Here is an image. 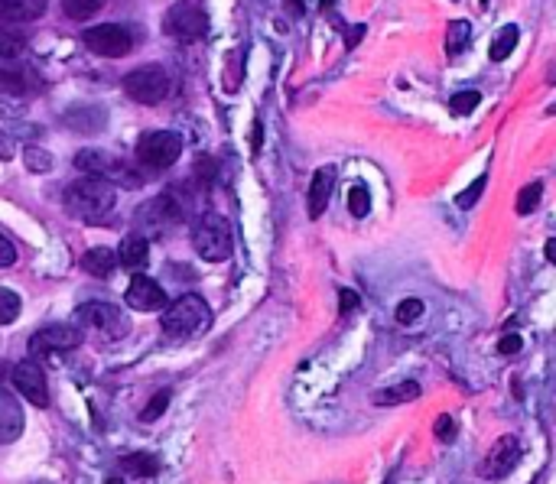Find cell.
<instances>
[{"label":"cell","instance_id":"6da1fadb","mask_svg":"<svg viewBox=\"0 0 556 484\" xmlns=\"http://www.w3.org/2000/svg\"><path fill=\"white\" fill-rule=\"evenodd\" d=\"M114 189L118 186L108 179L85 176L66 189V208L72 215H79L82 221H101L114 208V202H118V192Z\"/></svg>","mask_w":556,"mask_h":484},{"label":"cell","instance_id":"7a4b0ae2","mask_svg":"<svg viewBox=\"0 0 556 484\" xmlns=\"http://www.w3.org/2000/svg\"><path fill=\"white\" fill-rule=\"evenodd\" d=\"M209 322H212V309L196 293L179 296L176 303L163 309V332L170 338H196L209 329Z\"/></svg>","mask_w":556,"mask_h":484},{"label":"cell","instance_id":"3957f363","mask_svg":"<svg viewBox=\"0 0 556 484\" xmlns=\"http://www.w3.org/2000/svg\"><path fill=\"white\" fill-rule=\"evenodd\" d=\"M75 166H79L85 176L108 179V182H114V186H131V189H137L140 182H144V176H140L131 163H124L121 156H114L108 150H95V147L79 150V153H75Z\"/></svg>","mask_w":556,"mask_h":484},{"label":"cell","instance_id":"277c9868","mask_svg":"<svg viewBox=\"0 0 556 484\" xmlns=\"http://www.w3.org/2000/svg\"><path fill=\"white\" fill-rule=\"evenodd\" d=\"M192 247H196V254L202 260H209V264H218V260H228L231 257V225L215 212H205L196 228H192Z\"/></svg>","mask_w":556,"mask_h":484},{"label":"cell","instance_id":"5b68a950","mask_svg":"<svg viewBox=\"0 0 556 484\" xmlns=\"http://www.w3.org/2000/svg\"><path fill=\"white\" fill-rule=\"evenodd\" d=\"M179 153H183V140L173 130H150V134L140 137L137 143V160L140 166L153 169V173H163V169H170Z\"/></svg>","mask_w":556,"mask_h":484},{"label":"cell","instance_id":"8992f818","mask_svg":"<svg viewBox=\"0 0 556 484\" xmlns=\"http://www.w3.org/2000/svg\"><path fill=\"white\" fill-rule=\"evenodd\" d=\"M163 30L170 33L173 39H179V43H196V39H202L205 33H209V17H205L202 7L183 0V4H173L170 10H166Z\"/></svg>","mask_w":556,"mask_h":484},{"label":"cell","instance_id":"52a82bcc","mask_svg":"<svg viewBox=\"0 0 556 484\" xmlns=\"http://www.w3.org/2000/svg\"><path fill=\"white\" fill-rule=\"evenodd\" d=\"M75 322L85 325V329H95L98 335L111 338V342H118V338L127 335V329H131V322H127V316L111 303H85L75 309Z\"/></svg>","mask_w":556,"mask_h":484},{"label":"cell","instance_id":"ba28073f","mask_svg":"<svg viewBox=\"0 0 556 484\" xmlns=\"http://www.w3.org/2000/svg\"><path fill=\"white\" fill-rule=\"evenodd\" d=\"M124 91L137 104H160L170 95V75L160 65H140V69H134L124 78Z\"/></svg>","mask_w":556,"mask_h":484},{"label":"cell","instance_id":"9c48e42d","mask_svg":"<svg viewBox=\"0 0 556 484\" xmlns=\"http://www.w3.org/2000/svg\"><path fill=\"white\" fill-rule=\"evenodd\" d=\"M85 46L95 52V56H108V59H118V56H127L134 46L131 33L124 30L118 23H101V26H92V30L82 33Z\"/></svg>","mask_w":556,"mask_h":484},{"label":"cell","instance_id":"30bf717a","mask_svg":"<svg viewBox=\"0 0 556 484\" xmlns=\"http://www.w3.org/2000/svg\"><path fill=\"white\" fill-rule=\"evenodd\" d=\"M517 462H521V442H517L514 436H501L495 446L488 449L482 468H478V478L501 481V478H508L514 472Z\"/></svg>","mask_w":556,"mask_h":484},{"label":"cell","instance_id":"8fae6325","mask_svg":"<svg viewBox=\"0 0 556 484\" xmlns=\"http://www.w3.org/2000/svg\"><path fill=\"white\" fill-rule=\"evenodd\" d=\"M10 381H14L17 394L23 400H30L33 407H49V384H46V374H43L40 361L36 358L20 361L14 368V374H10Z\"/></svg>","mask_w":556,"mask_h":484},{"label":"cell","instance_id":"7c38bea8","mask_svg":"<svg viewBox=\"0 0 556 484\" xmlns=\"http://www.w3.org/2000/svg\"><path fill=\"white\" fill-rule=\"evenodd\" d=\"M179 221H183V205H179L170 192L157 195V199L147 202L144 208H140V215H137V225L144 231H153V234L170 231L173 225H179Z\"/></svg>","mask_w":556,"mask_h":484},{"label":"cell","instance_id":"4fadbf2b","mask_svg":"<svg viewBox=\"0 0 556 484\" xmlns=\"http://www.w3.org/2000/svg\"><path fill=\"white\" fill-rule=\"evenodd\" d=\"M82 345V329L79 322L75 325H46L33 338H30V355L33 358H46L49 351H72Z\"/></svg>","mask_w":556,"mask_h":484},{"label":"cell","instance_id":"5bb4252c","mask_svg":"<svg viewBox=\"0 0 556 484\" xmlns=\"http://www.w3.org/2000/svg\"><path fill=\"white\" fill-rule=\"evenodd\" d=\"M124 299H127V306L137 309V312H160V309L170 306L163 286L157 280H150V277H140V273L131 280V286H127Z\"/></svg>","mask_w":556,"mask_h":484},{"label":"cell","instance_id":"9a60e30c","mask_svg":"<svg viewBox=\"0 0 556 484\" xmlns=\"http://www.w3.org/2000/svg\"><path fill=\"white\" fill-rule=\"evenodd\" d=\"M27 429V416H23L20 400L10 394V390L0 387V446H10L17 442Z\"/></svg>","mask_w":556,"mask_h":484},{"label":"cell","instance_id":"2e32d148","mask_svg":"<svg viewBox=\"0 0 556 484\" xmlns=\"http://www.w3.org/2000/svg\"><path fill=\"white\" fill-rule=\"evenodd\" d=\"M332 189H335V169L332 166L316 169L313 182H309V218H322L332 199Z\"/></svg>","mask_w":556,"mask_h":484},{"label":"cell","instance_id":"e0dca14e","mask_svg":"<svg viewBox=\"0 0 556 484\" xmlns=\"http://www.w3.org/2000/svg\"><path fill=\"white\" fill-rule=\"evenodd\" d=\"M46 13V0H0V23H33Z\"/></svg>","mask_w":556,"mask_h":484},{"label":"cell","instance_id":"ac0fdd59","mask_svg":"<svg viewBox=\"0 0 556 484\" xmlns=\"http://www.w3.org/2000/svg\"><path fill=\"white\" fill-rule=\"evenodd\" d=\"M118 254L111 251V247H92V251L82 254V270L88 277H111L114 270H118Z\"/></svg>","mask_w":556,"mask_h":484},{"label":"cell","instance_id":"d6986e66","mask_svg":"<svg viewBox=\"0 0 556 484\" xmlns=\"http://www.w3.org/2000/svg\"><path fill=\"white\" fill-rule=\"evenodd\" d=\"M147 257H150V241L144 238V234H127V238L121 241V251H118L121 267L140 270V267H147Z\"/></svg>","mask_w":556,"mask_h":484},{"label":"cell","instance_id":"ffe728a7","mask_svg":"<svg viewBox=\"0 0 556 484\" xmlns=\"http://www.w3.org/2000/svg\"><path fill=\"white\" fill-rule=\"evenodd\" d=\"M420 397V384L417 381H404V384H394V387H384L378 394H371V400L378 403V407H400V403H410Z\"/></svg>","mask_w":556,"mask_h":484},{"label":"cell","instance_id":"44dd1931","mask_svg":"<svg viewBox=\"0 0 556 484\" xmlns=\"http://www.w3.org/2000/svg\"><path fill=\"white\" fill-rule=\"evenodd\" d=\"M157 459L147 452H134V455H127V459H121V472L127 478H153L157 475Z\"/></svg>","mask_w":556,"mask_h":484},{"label":"cell","instance_id":"7402d4cb","mask_svg":"<svg viewBox=\"0 0 556 484\" xmlns=\"http://www.w3.org/2000/svg\"><path fill=\"white\" fill-rule=\"evenodd\" d=\"M517 36H521V33H517V26H514V23L501 26V30H498V36L491 39V49H488V56L495 59V62H504V59H508L511 52H514V46H517Z\"/></svg>","mask_w":556,"mask_h":484},{"label":"cell","instance_id":"603a6c76","mask_svg":"<svg viewBox=\"0 0 556 484\" xmlns=\"http://www.w3.org/2000/svg\"><path fill=\"white\" fill-rule=\"evenodd\" d=\"M30 82H33V75L23 69V65H7V69H0V88L10 91V95H23Z\"/></svg>","mask_w":556,"mask_h":484},{"label":"cell","instance_id":"cb8c5ba5","mask_svg":"<svg viewBox=\"0 0 556 484\" xmlns=\"http://www.w3.org/2000/svg\"><path fill=\"white\" fill-rule=\"evenodd\" d=\"M472 43V26L469 20H452L449 23V36H446V49L449 56H459V52H465Z\"/></svg>","mask_w":556,"mask_h":484},{"label":"cell","instance_id":"d4e9b609","mask_svg":"<svg viewBox=\"0 0 556 484\" xmlns=\"http://www.w3.org/2000/svg\"><path fill=\"white\" fill-rule=\"evenodd\" d=\"M101 7H105V0H62V10H66L69 20H92Z\"/></svg>","mask_w":556,"mask_h":484},{"label":"cell","instance_id":"484cf974","mask_svg":"<svg viewBox=\"0 0 556 484\" xmlns=\"http://www.w3.org/2000/svg\"><path fill=\"white\" fill-rule=\"evenodd\" d=\"M17 316H20V296L14 290H7V286H0V325L17 322Z\"/></svg>","mask_w":556,"mask_h":484},{"label":"cell","instance_id":"4316f807","mask_svg":"<svg viewBox=\"0 0 556 484\" xmlns=\"http://www.w3.org/2000/svg\"><path fill=\"white\" fill-rule=\"evenodd\" d=\"M540 195H543V186H540V182H530V186H524L521 195H517L514 212H517V215H530V212H534V208L540 205Z\"/></svg>","mask_w":556,"mask_h":484},{"label":"cell","instance_id":"83f0119b","mask_svg":"<svg viewBox=\"0 0 556 484\" xmlns=\"http://www.w3.org/2000/svg\"><path fill=\"white\" fill-rule=\"evenodd\" d=\"M348 212H352L355 218H365L371 212V195H368L365 186H361V182L348 189Z\"/></svg>","mask_w":556,"mask_h":484},{"label":"cell","instance_id":"f1b7e54d","mask_svg":"<svg viewBox=\"0 0 556 484\" xmlns=\"http://www.w3.org/2000/svg\"><path fill=\"white\" fill-rule=\"evenodd\" d=\"M170 390H160V394L157 397H153L150 403H147V410L144 413H140V420H144V423H153V420H160V416L166 413V407H170Z\"/></svg>","mask_w":556,"mask_h":484},{"label":"cell","instance_id":"f546056e","mask_svg":"<svg viewBox=\"0 0 556 484\" xmlns=\"http://www.w3.org/2000/svg\"><path fill=\"white\" fill-rule=\"evenodd\" d=\"M478 108V91H459V95L449 98V111L452 114H469Z\"/></svg>","mask_w":556,"mask_h":484},{"label":"cell","instance_id":"4dcf8cb0","mask_svg":"<svg viewBox=\"0 0 556 484\" xmlns=\"http://www.w3.org/2000/svg\"><path fill=\"white\" fill-rule=\"evenodd\" d=\"M433 433H436V439H439V442H456V436H459V426H456V420H452L449 413H443V416H436Z\"/></svg>","mask_w":556,"mask_h":484},{"label":"cell","instance_id":"1f68e13d","mask_svg":"<svg viewBox=\"0 0 556 484\" xmlns=\"http://www.w3.org/2000/svg\"><path fill=\"white\" fill-rule=\"evenodd\" d=\"M20 49H23V39L14 30H7V26H0V59L17 56Z\"/></svg>","mask_w":556,"mask_h":484},{"label":"cell","instance_id":"d6a6232c","mask_svg":"<svg viewBox=\"0 0 556 484\" xmlns=\"http://www.w3.org/2000/svg\"><path fill=\"white\" fill-rule=\"evenodd\" d=\"M23 163H27L33 173H46V169H53V156L43 153V150L27 147V150H23Z\"/></svg>","mask_w":556,"mask_h":484},{"label":"cell","instance_id":"836d02e7","mask_svg":"<svg viewBox=\"0 0 556 484\" xmlns=\"http://www.w3.org/2000/svg\"><path fill=\"white\" fill-rule=\"evenodd\" d=\"M420 316H423V303H420V299H404V303L397 306V322L400 325L417 322Z\"/></svg>","mask_w":556,"mask_h":484},{"label":"cell","instance_id":"e575fe53","mask_svg":"<svg viewBox=\"0 0 556 484\" xmlns=\"http://www.w3.org/2000/svg\"><path fill=\"white\" fill-rule=\"evenodd\" d=\"M485 182H488L485 176H478V179L472 182V186H469V189H465V192L459 195V199H456V205H459V208H472V205L478 202V195H482Z\"/></svg>","mask_w":556,"mask_h":484},{"label":"cell","instance_id":"d590c367","mask_svg":"<svg viewBox=\"0 0 556 484\" xmlns=\"http://www.w3.org/2000/svg\"><path fill=\"white\" fill-rule=\"evenodd\" d=\"M14 264H17V247H14V241L7 238V234H0V270L14 267Z\"/></svg>","mask_w":556,"mask_h":484},{"label":"cell","instance_id":"8d00e7d4","mask_svg":"<svg viewBox=\"0 0 556 484\" xmlns=\"http://www.w3.org/2000/svg\"><path fill=\"white\" fill-rule=\"evenodd\" d=\"M358 309V293L355 290H342L339 293V312L342 316H348V312H355Z\"/></svg>","mask_w":556,"mask_h":484},{"label":"cell","instance_id":"74e56055","mask_svg":"<svg viewBox=\"0 0 556 484\" xmlns=\"http://www.w3.org/2000/svg\"><path fill=\"white\" fill-rule=\"evenodd\" d=\"M521 345H524V342H521V335H504V338H501V345H498V351H501V355H508V358H511V355H517V351H521Z\"/></svg>","mask_w":556,"mask_h":484},{"label":"cell","instance_id":"f35d334b","mask_svg":"<svg viewBox=\"0 0 556 484\" xmlns=\"http://www.w3.org/2000/svg\"><path fill=\"white\" fill-rule=\"evenodd\" d=\"M10 156H14V143H10L4 130H0V160H10Z\"/></svg>","mask_w":556,"mask_h":484},{"label":"cell","instance_id":"ab89813d","mask_svg":"<svg viewBox=\"0 0 556 484\" xmlns=\"http://www.w3.org/2000/svg\"><path fill=\"white\" fill-rule=\"evenodd\" d=\"M283 4H287V13H290V17H303V13H306L303 0H283Z\"/></svg>","mask_w":556,"mask_h":484},{"label":"cell","instance_id":"60d3db41","mask_svg":"<svg viewBox=\"0 0 556 484\" xmlns=\"http://www.w3.org/2000/svg\"><path fill=\"white\" fill-rule=\"evenodd\" d=\"M543 254H547V260H550V264L556 267V238H553V241H547V247H543Z\"/></svg>","mask_w":556,"mask_h":484},{"label":"cell","instance_id":"b9f144b4","mask_svg":"<svg viewBox=\"0 0 556 484\" xmlns=\"http://www.w3.org/2000/svg\"><path fill=\"white\" fill-rule=\"evenodd\" d=\"M361 33H365V26H355V30H352V36H345V46H355L358 39H361Z\"/></svg>","mask_w":556,"mask_h":484},{"label":"cell","instance_id":"7bdbcfd3","mask_svg":"<svg viewBox=\"0 0 556 484\" xmlns=\"http://www.w3.org/2000/svg\"><path fill=\"white\" fill-rule=\"evenodd\" d=\"M105 484H124V481H121V478H108Z\"/></svg>","mask_w":556,"mask_h":484},{"label":"cell","instance_id":"ee69618b","mask_svg":"<svg viewBox=\"0 0 556 484\" xmlns=\"http://www.w3.org/2000/svg\"><path fill=\"white\" fill-rule=\"evenodd\" d=\"M482 7H488V0H482Z\"/></svg>","mask_w":556,"mask_h":484},{"label":"cell","instance_id":"f6af8a7d","mask_svg":"<svg viewBox=\"0 0 556 484\" xmlns=\"http://www.w3.org/2000/svg\"><path fill=\"white\" fill-rule=\"evenodd\" d=\"M550 114H556V104H553V111H550Z\"/></svg>","mask_w":556,"mask_h":484}]
</instances>
